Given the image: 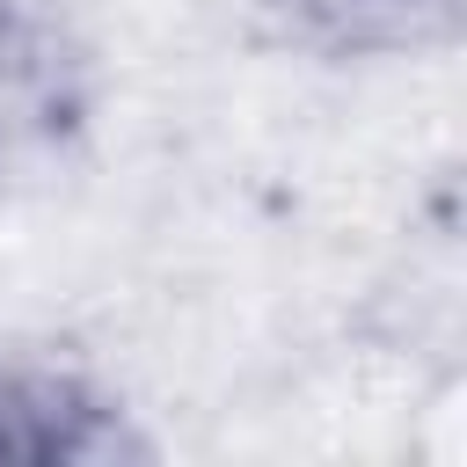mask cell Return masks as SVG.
<instances>
[{"instance_id": "obj_3", "label": "cell", "mask_w": 467, "mask_h": 467, "mask_svg": "<svg viewBox=\"0 0 467 467\" xmlns=\"http://www.w3.org/2000/svg\"><path fill=\"white\" fill-rule=\"evenodd\" d=\"M248 22L306 66H401L452 51L467 0H248Z\"/></svg>"}, {"instance_id": "obj_1", "label": "cell", "mask_w": 467, "mask_h": 467, "mask_svg": "<svg viewBox=\"0 0 467 467\" xmlns=\"http://www.w3.org/2000/svg\"><path fill=\"white\" fill-rule=\"evenodd\" d=\"M102 117V51L73 0H0V190L58 175Z\"/></svg>"}, {"instance_id": "obj_2", "label": "cell", "mask_w": 467, "mask_h": 467, "mask_svg": "<svg viewBox=\"0 0 467 467\" xmlns=\"http://www.w3.org/2000/svg\"><path fill=\"white\" fill-rule=\"evenodd\" d=\"M161 445L80 358H0V467H139Z\"/></svg>"}]
</instances>
